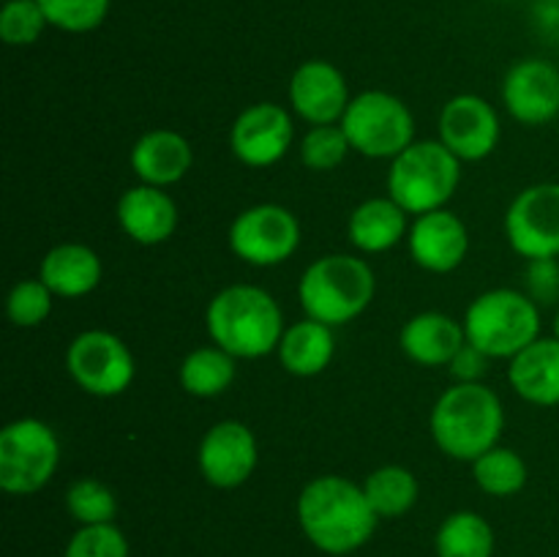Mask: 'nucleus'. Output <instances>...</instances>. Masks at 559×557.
I'll return each instance as SVG.
<instances>
[{
	"label": "nucleus",
	"mask_w": 559,
	"mask_h": 557,
	"mask_svg": "<svg viewBox=\"0 0 559 557\" xmlns=\"http://www.w3.org/2000/svg\"><path fill=\"white\" fill-rule=\"evenodd\" d=\"M377 513L364 486L344 475H320L298 497V522L306 538L328 555L360 549L377 530Z\"/></svg>",
	"instance_id": "f257e3e1"
},
{
	"label": "nucleus",
	"mask_w": 559,
	"mask_h": 557,
	"mask_svg": "<svg viewBox=\"0 0 559 557\" xmlns=\"http://www.w3.org/2000/svg\"><path fill=\"white\" fill-rule=\"evenodd\" d=\"M205 322L216 347L246 360L271 355L287 331L276 298L254 284H233L213 295Z\"/></svg>",
	"instance_id": "f03ea898"
},
{
	"label": "nucleus",
	"mask_w": 559,
	"mask_h": 557,
	"mask_svg": "<svg viewBox=\"0 0 559 557\" xmlns=\"http://www.w3.org/2000/svg\"><path fill=\"white\" fill-rule=\"evenodd\" d=\"M506 410L484 382H456L431 407L429 429L437 448L459 462H475L500 442Z\"/></svg>",
	"instance_id": "7ed1b4c3"
},
{
	"label": "nucleus",
	"mask_w": 559,
	"mask_h": 557,
	"mask_svg": "<svg viewBox=\"0 0 559 557\" xmlns=\"http://www.w3.org/2000/svg\"><path fill=\"white\" fill-rule=\"evenodd\" d=\"M377 293L374 271L366 260L328 254L311 262L298 284V300L306 317L338 328L353 322L371 306Z\"/></svg>",
	"instance_id": "20e7f679"
},
{
	"label": "nucleus",
	"mask_w": 559,
	"mask_h": 557,
	"mask_svg": "<svg viewBox=\"0 0 559 557\" xmlns=\"http://www.w3.org/2000/svg\"><path fill=\"white\" fill-rule=\"evenodd\" d=\"M464 333L489 358H513L540 339V311L530 295L500 287L478 295L464 311Z\"/></svg>",
	"instance_id": "39448f33"
},
{
	"label": "nucleus",
	"mask_w": 559,
	"mask_h": 557,
	"mask_svg": "<svg viewBox=\"0 0 559 557\" xmlns=\"http://www.w3.org/2000/svg\"><path fill=\"white\" fill-rule=\"evenodd\" d=\"M462 180V162L437 140H415L388 169V197L407 213L445 208Z\"/></svg>",
	"instance_id": "423d86ee"
},
{
	"label": "nucleus",
	"mask_w": 559,
	"mask_h": 557,
	"mask_svg": "<svg viewBox=\"0 0 559 557\" xmlns=\"http://www.w3.org/2000/svg\"><path fill=\"white\" fill-rule=\"evenodd\" d=\"M353 151L366 158H396L415 142V118L407 104L385 91H366L349 102L342 123Z\"/></svg>",
	"instance_id": "0eeeda50"
},
{
	"label": "nucleus",
	"mask_w": 559,
	"mask_h": 557,
	"mask_svg": "<svg viewBox=\"0 0 559 557\" xmlns=\"http://www.w3.org/2000/svg\"><path fill=\"white\" fill-rule=\"evenodd\" d=\"M60 464V442L52 426L38 418L11 420L0 431V489L36 495L52 481Z\"/></svg>",
	"instance_id": "6e6552de"
},
{
	"label": "nucleus",
	"mask_w": 559,
	"mask_h": 557,
	"mask_svg": "<svg viewBox=\"0 0 559 557\" xmlns=\"http://www.w3.org/2000/svg\"><path fill=\"white\" fill-rule=\"evenodd\" d=\"M66 369L71 380L91 396H120L134 382V355L123 339L109 331H82L66 349Z\"/></svg>",
	"instance_id": "1a4fd4ad"
},
{
	"label": "nucleus",
	"mask_w": 559,
	"mask_h": 557,
	"mask_svg": "<svg viewBox=\"0 0 559 557\" xmlns=\"http://www.w3.org/2000/svg\"><path fill=\"white\" fill-rule=\"evenodd\" d=\"M300 246V222L289 208L276 202L251 205L229 227V249L254 268L287 262Z\"/></svg>",
	"instance_id": "9d476101"
},
{
	"label": "nucleus",
	"mask_w": 559,
	"mask_h": 557,
	"mask_svg": "<svg viewBox=\"0 0 559 557\" xmlns=\"http://www.w3.org/2000/svg\"><path fill=\"white\" fill-rule=\"evenodd\" d=\"M511 249L527 262L559 257V183L527 186L506 213Z\"/></svg>",
	"instance_id": "9b49d317"
},
{
	"label": "nucleus",
	"mask_w": 559,
	"mask_h": 557,
	"mask_svg": "<svg viewBox=\"0 0 559 557\" xmlns=\"http://www.w3.org/2000/svg\"><path fill=\"white\" fill-rule=\"evenodd\" d=\"M260 462L254 431L240 420H218L200 440L197 464L205 481L216 489H238L251 478Z\"/></svg>",
	"instance_id": "f8f14e48"
},
{
	"label": "nucleus",
	"mask_w": 559,
	"mask_h": 557,
	"mask_svg": "<svg viewBox=\"0 0 559 557\" xmlns=\"http://www.w3.org/2000/svg\"><path fill=\"white\" fill-rule=\"evenodd\" d=\"M500 115L486 98L462 93L440 112V142L459 162H484L500 145Z\"/></svg>",
	"instance_id": "ddd939ff"
},
{
	"label": "nucleus",
	"mask_w": 559,
	"mask_h": 557,
	"mask_svg": "<svg viewBox=\"0 0 559 557\" xmlns=\"http://www.w3.org/2000/svg\"><path fill=\"white\" fill-rule=\"evenodd\" d=\"M289 145H293V118L282 104H251L229 129L233 156L246 167H273L287 156Z\"/></svg>",
	"instance_id": "4468645a"
},
{
	"label": "nucleus",
	"mask_w": 559,
	"mask_h": 557,
	"mask_svg": "<svg viewBox=\"0 0 559 557\" xmlns=\"http://www.w3.org/2000/svg\"><path fill=\"white\" fill-rule=\"evenodd\" d=\"M502 102L519 123H551L559 115V69L540 58L519 60L502 80Z\"/></svg>",
	"instance_id": "2eb2a0df"
},
{
	"label": "nucleus",
	"mask_w": 559,
	"mask_h": 557,
	"mask_svg": "<svg viewBox=\"0 0 559 557\" xmlns=\"http://www.w3.org/2000/svg\"><path fill=\"white\" fill-rule=\"evenodd\" d=\"M349 102L347 80L328 60H306L289 80V104L311 126L342 123Z\"/></svg>",
	"instance_id": "dca6fc26"
},
{
	"label": "nucleus",
	"mask_w": 559,
	"mask_h": 557,
	"mask_svg": "<svg viewBox=\"0 0 559 557\" xmlns=\"http://www.w3.org/2000/svg\"><path fill=\"white\" fill-rule=\"evenodd\" d=\"M407 244L415 265L429 273H451L467 257L469 235L456 213L440 208V211L415 216V224L407 233Z\"/></svg>",
	"instance_id": "f3484780"
},
{
	"label": "nucleus",
	"mask_w": 559,
	"mask_h": 557,
	"mask_svg": "<svg viewBox=\"0 0 559 557\" xmlns=\"http://www.w3.org/2000/svg\"><path fill=\"white\" fill-rule=\"evenodd\" d=\"M118 224L134 244L158 246L178 227V205L158 186H131L118 200Z\"/></svg>",
	"instance_id": "a211bd4d"
},
{
	"label": "nucleus",
	"mask_w": 559,
	"mask_h": 557,
	"mask_svg": "<svg viewBox=\"0 0 559 557\" xmlns=\"http://www.w3.org/2000/svg\"><path fill=\"white\" fill-rule=\"evenodd\" d=\"M131 169L147 186H173L186 178L194 164V151L183 134L173 129H153L131 147Z\"/></svg>",
	"instance_id": "6ab92c4d"
},
{
	"label": "nucleus",
	"mask_w": 559,
	"mask_h": 557,
	"mask_svg": "<svg viewBox=\"0 0 559 557\" xmlns=\"http://www.w3.org/2000/svg\"><path fill=\"white\" fill-rule=\"evenodd\" d=\"M511 388L530 404L557 407L559 404V339L540 336L530 347L513 355L508 366Z\"/></svg>",
	"instance_id": "aec40b11"
},
{
	"label": "nucleus",
	"mask_w": 559,
	"mask_h": 557,
	"mask_svg": "<svg viewBox=\"0 0 559 557\" xmlns=\"http://www.w3.org/2000/svg\"><path fill=\"white\" fill-rule=\"evenodd\" d=\"M404 355L420 366H448L467 342L464 325L442 311H424L404 322L402 328Z\"/></svg>",
	"instance_id": "412c9836"
},
{
	"label": "nucleus",
	"mask_w": 559,
	"mask_h": 557,
	"mask_svg": "<svg viewBox=\"0 0 559 557\" xmlns=\"http://www.w3.org/2000/svg\"><path fill=\"white\" fill-rule=\"evenodd\" d=\"M102 260L85 244H60L44 254L38 278L52 289L55 298H82L102 282Z\"/></svg>",
	"instance_id": "4be33fe9"
},
{
	"label": "nucleus",
	"mask_w": 559,
	"mask_h": 557,
	"mask_svg": "<svg viewBox=\"0 0 559 557\" xmlns=\"http://www.w3.org/2000/svg\"><path fill=\"white\" fill-rule=\"evenodd\" d=\"M349 240L364 254H382L402 244L407 229V211L391 197H371L360 202L347 224Z\"/></svg>",
	"instance_id": "5701e85b"
},
{
	"label": "nucleus",
	"mask_w": 559,
	"mask_h": 557,
	"mask_svg": "<svg viewBox=\"0 0 559 557\" xmlns=\"http://www.w3.org/2000/svg\"><path fill=\"white\" fill-rule=\"evenodd\" d=\"M276 353L289 375L317 377L331 366L333 353H336V336H333L331 325L306 317L284 331Z\"/></svg>",
	"instance_id": "b1692460"
},
{
	"label": "nucleus",
	"mask_w": 559,
	"mask_h": 557,
	"mask_svg": "<svg viewBox=\"0 0 559 557\" xmlns=\"http://www.w3.org/2000/svg\"><path fill=\"white\" fill-rule=\"evenodd\" d=\"M235 375H238L235 355L216 344L191 349L180 364V386L197 399H213L224 393L235 382Z\"/></svg>",
	"instance_id": "393cba45"
},
{
	"label": "nucleus",
	"mask_w": 559,
	"mask_h": 557,
	"mask_svg": "<svg viewBox=\"0 0 559 557\" xmlns=\"http://www.w3.org/2000/svg\"><path fill=\"white\" fill-rule=\"evenodd\" d=\"M435 549L437 557H491L495 530L480 513L456 511L437 530Z\"/></svg>",
	"instance_id": "a878e982"
},
{
	"label": "nucleus",
	"mask_w": 559,
	"mask_h": 557,
	"mask_svg": "<svg viewBox=\"0 0 559 557\" xmlns=\"http://www.w3.org/2000/svg\"><path fill=\"white\" fill-rule=\"evenodd\" d=\"M360 486H364L374 513L382 519L404 517L418 502V478L402 464L377 467L374 473L366 475Z\"/></svg>",
	"instance_id": "bb28decb"
},
{
	"label": "nucleus",
	"mask_w": 559,
	"mask_h": 557,
	"mask_svg": "<svg viewBox=\"0 0 559 557\" xmlns=\"http://www.w3.org/2000/svg\"><path fill=\"white\" fill-rule=\"evenodd\" d=\"M473 478L486 495L511 497L527 484V464L513 448L495 446L473 462Z\"/></svg>",
	"instance_id": "cd10ccee"
},
{
	"label": "nucleus",
	"mask_w": 559,
	"mask_h": 557,
	"mask_svg": "<svg viewBox=\"0 0 559 557\" xmlns=\"http://www.w3.org/2000/svg\"><path fill=\"white\" fill-rule=\"evenodd\" d=\"M66 508L80 524H107L118 513V500L102 481L80 478L66 491Z\"/></svg>",
	"instance_id": "c85d7f7f"
},
{
	"label": "nucleus",
	"mask_w": 559,
	"mask_h": 557,
	"mask_svg": "<svg viewBox=\"0 0 559 557\" xmlns=\"http://www.w3.org/2000/svg\"><path fill=\"white\" fill-rule=\"evenodd\" d=\"M349 151H353V145H349L342 126L336 123L311 126L300 140V162L314 173H331V169L342 167Z\"/></svg>",
	"instance_id": "c756f323"
},
{
	"label": "nucleus",
	"mask_w": 559,
	"mask_h": 557,
	"mask_svg": "<svg viewBox=\"0 0 559 557\" xmlns=\"http://www.w3.org/2000/svg\"><path fill=\"white\" fill-rule=\"evenodd\" d=\"M52 27L63 33H91L107 20L109 0H36Z\"/></svg>",
	"instance_id": "7c9ffc66"
},
{
	"label": "nucleus",
	"mask_w": 559,
	"mask_h": 557,
	"mask_svg": "<svg viewBox=\"0 0 559 557\" xmlns=\"http://www.w3.org/2000/svg\"><path fill=\"white\" fill-rule=\"evenodd\" d=\"M52 289L41 282V278H22L20 284H14V289L9 293L5 300V311H9V320L16 328H36L52 311Z\"/></svg>",
	"instance_id": "2f4dec72"
},
{
	"label": "nucleus",
	"mask_w": 559,
	"mask_h": 557,
	"mask_svg": "<svg viewBox=\"0 0 559 557\" xmlns=\"http://www.w3.org/2000/svg\"><path fill=\"white\" fill-rule=\"evenodd\" d=\"M47 25V16H44L41 5L36 0H9L0 11V38L9 47L36 44Z\"/></svg>",
	"instance_id": "473e14b6"
},
{
	"label": "nucleus",
	"mask_w": 559,
	"mask_h": 557,
	"mask_svg": "<svg viewBox=\"0 0 559 557\" xmlns=\"http://www.w3.org/2000/svg\"><path fill=\"white\" fill-rule=\"evenodd\" d=\"M63 557H129V544L112 522L82 524L71 535Z\"/></svg>",
	"instance_id": "72a5a7b5"
},
{
	"label": "nucleus",
	"mask_w": 559,
	"mask_h": 557,
	"mask_svg": "<svg viewBox=\"0 0 559 557\" xmlns=\"http://www.w3.org/2000/svg\"><path fill=\"white\" fill-rule=\"evenodd\" d=\"M527 287H530V298L533 300H540V304H555L559 298L557 260L527 262Z\"/></svg>",
	"instance_id": "f704fd0d"
},
{
	"label": "nucleus",
	"mask_w": 559,
	"mask_h": 557,
	"mask_svg": "<svg viewBox=\"0 0 559 557\" xmlns=\"http://www.w3.org/2000/svg\"><path fill=\"white\" fill-rule=\"evenodd\" d=\"M489 355L480 353L475 344L464 342V347L459 349L456 358L448 364V371H451V377L456 382H480L486 377V371H489Z\"/></svg>",
	"instance_id": "c9c22d12"
},
{
	"label": "nucleus",
	"mask_w": 559,
	"mask_h": 557,
	"mask_svg": "<svg viewBox=\"0 0 559 557\" xmlns=\"http://www.w3.org/2000/svg\"><path fill=\"white\" fill-rule=\"evenodd\" d=\"M538 25L549 33H559V0H544L538 5Z\"/></svg>",
	"instance_id": "e433bc0d"
},
{
	"label": "nucleus",
	"mask_w": 559,
	"mask_h": 557,
	"mask_svg": "<svg viewBox=\"0 0 559 557\" xmlns=\"http://www.w3.org/2000/svg\"><path fill=\"white\" fill-rule=\"evenodd\" d=\"M555 336L559 339V311H557V317H555Z\"/></svg>",
	"instance_id": "4c0bfd02"
}]
</instances>
